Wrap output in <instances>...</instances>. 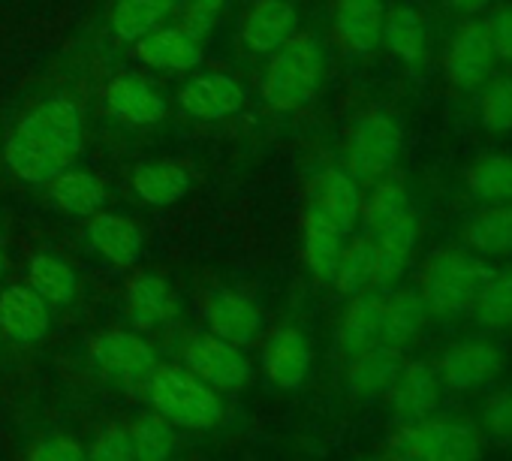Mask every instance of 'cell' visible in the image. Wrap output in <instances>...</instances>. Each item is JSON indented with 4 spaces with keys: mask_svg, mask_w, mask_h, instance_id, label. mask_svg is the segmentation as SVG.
Masks as SVG:
<instances>
[{
    "mask_svg": "<svg viewBox=\"0 0 512 461\" xmlns=\"http://www.w3.org/2000/svg\"><path fill=\"white\" fill-rule=\"evenodd\" d=\"M7 163L28 184H49L82 154V112L55 94L31 109L7 136Z\"/></svg>",
    "mask_w": 512,
    "mask_h": 461,
    "instance_id": "obj_1",
    "label": "cell"
},
{
    "mask_svg": "<svg viewBox=\"0 0 512 461\" xmlns=\"http://www.w3.org/2000/svg\"><path fill=\"white\" fill-rule=\"evenodd\" d=\"M491 272L494 266L467 248L437 251L425 263L422 284H419V296L428 308V317L440 323H455L461 317H470V308Z\"/></svg>",
    "mask_w": 512,
    "mask_h": 461,
    "instance_id": "obj_2",
    "label": "cell"
},
{
    "mask_svg": "<svg viewBox=\"0 0 512 461\" xmlns=\"http://www.w3.org/2000/svg\"><path fill=\"white\" fill-rule=\"evenodd\" d=\"M389 461H485V434L467 416L401 422L389 437Z\"/></svg>",
    "mask_w": 512,
    "mask_h": 461,
    "instance_id": "obj_3",
    "label": "cell"
},
{
    "mask_svg": "<svg viewBox=\"0 0 512 461\" xmlns=\"http://www.w3.org/2000/svg\"><path fill=\"white\" fill-rule=\"evenodd\" d=\"M142 392L154 413L169 419L175 428L208 431L217 428L226 413L220 392L178 365H154V371L142 380Z\"/></svg>",
    "mask_w": 512,
    "mask_h": 461,
    "instance_id": "obj_4",
    "label": "cell"
},
{
    "mask_svg": "<svg viewBox=\"0 0 512 461\" xmlns=\"http://www.w3.org/2000/svg\"><path fill=\"white\" fill-rule=\"evenodd\" d=\"M323 76H326V55L320 43L311 37H293L287 46L272 52L260 91L275 112H296L317 97Z\"/></svg>",
    "mask_w": 512,
    "mask_h": 461,
    "instance_id": "obj_5",
    "label": "cell"
},
{
    "mask_svg": "<svg viewBox=\"0 0 512 461\" xmlns=\"http://www.w3.org/2000/svg\"><path fill=\"white\" fill-rule=\"evenodd\" d=\"M434 368L443 389L449 392L458 395L488 392L509 371V347L500 341V335L476 329L446 344Z\"/></svg>",
    "mask_w": 512,
    "mask_h": 461,
    "instance_id": "obj_6",
    "label": "cell"
},
{
    "mask_svg": "<svg viewBox=\"0 0 512 461\" xmlns=\"http://www.w3.org/2000/svg\"><path fill=\"white\" fill-rule=\"evenodd\" d=\"M404 148V130L398 118L386 109L365 112L347 145V163L353 178H383L401 157Z\"/></svg>",
    "mask_w": 512,
    "mask_h": 461,
    "instance_id": "obj_7",
    "label": "cell"
},
{
    "mask_svg": "<svg viewBox=\"0 0 512 461\" xmlns=\"http://www.w3.org/2000/svg\"><path fill=\"white\" fill-rule=\"evenodd\" d=\"M494 67H497V55H494L491 37H488L485 19L470 16L464 25H458V31L446 43V52H443L446 79L458 91L473 94L494 73Z\"/></svg>",
    "mask_w": 512,
    "mask_h": 461,
    "instance_id": "obj_8",
    "label": "cell"
},
{
    "mask_svg": "<svg viewBox=\"0 0 512 461\" xmlns=\"http://www.w3.org/2000/svg\"><path fill=\"white\" fill-rule=\"evenodd\" d=\"M184 368L199 380L214 386L217 392L241 389L250 380V359L241 347L217 338V335H193L184 344Z\"/></svg>",
    "mask_w": 512,
    "mask_h": 461,
    "instance_id": "obj_9",
    "label": "cell"
},
{
    "mask_svg": "<svg viewBox=\"0 0 512 461\" xmlns=\"http://www.w3.org/2000/svg\"><path fill=\"white\" fill-rule=\"evenodd\" d=\"M389 413L398 422H413L434 416L443 398V383L437 377V368L425 359H401L389 389H386Z\"/></svg>",
    "mask_w": 512,
    "mask_h": 461,
    "instance_id": "obj_10",
    "label": "cell"
},
{
    "mask_svg": "<svg viewBox=\"0 0 512 461\" xmlns=\"http://www.w3.org/2000/svg\"><path fill=\"white\" fill-rule=\"evenodd\" d=\"M374 242V254H377V275H374V287L377 290H392L401 284V278L407 275L416 248H419V217L413 214V208L401 211L398 217H392L389 223H383L377 233L368 236Z\"/></svg>",
    "mask_w": 512,
    "mask_h": 461,
    "instance_id": "obj_11",
    "label": "cell"
},
{
    "mask_svg": "<svg viewBox=\"0 0 512 461\" xmlns=\"http://www.w3.org/2000/svg\"><path fill=\"white\" fill-rule=\"evenodd\" d=\"M91 362L106 377L133 383V380H145L154 371L157 353L136 332H103L91 341Z\"/></svg>",
    "mask_w": 512,
    "mask_h": 461,
    "instance_id": "obj_12",
    "label": "cell"
},
{
    "mask_svg": "<svg viewBox=\"0 0 512 461\" xmlns=\"http://www.w3.org/2000/svg\"><path fill=\"white\" fill-rule=\"evenodd\" d=\"M205 326L211 335L235 347H247L260 335L263 317H260V308L253 305V299H247L244 293L214 290L205 302Z\"/></svg>",
    "mask_w": 512,
    "mask_h": 461,
    "instance_id": "obj_13",
    "label": "cell"
},
{
    "mask_svg": "<svg viewBox=\"0 0 512 461\" xmlns=\"http://www.w3.org/2000/svg\"><path fill=\"white\" fill-rule=\"evenodd\" d=\"M52 308L28 287L10 284L0 293V332L16 344H37L49 335Z\"/></svg>",
    "mask_w": 512,
    "mask_h": 461,
    "instance_id": "obj_14",
    "label": "cell"
},
{
    "mask_svg": "<svg viewBox=\"0 0 512 461\" xmlns=\"http://www.w3.org/2000/svg\"><path fill=\"white\" fill-rule=\"evenodd\" d=\"M244 88L223 73H199L178 91V106L199 121H220L244 106Z\"/></svg>",
    "mask_w": 512,
    "mask_h": 461,
    "instance_id": "obj_15",
    "label": "cell"
},
{
    "mask_svg": "<svg viewBox=\"0 0 512 461\" xmlns=\"http://www.w3.org/2000/svg\"><path fill=\"white\" fill-rule=\"evenodd\" d=\"M428 308L419 296V290L413 287H401V290H389V296H383V323H380V344L404 353L410 347L419 344V338L428 329Z\"/></svg>",
    "mask_w": 512,
    "mask_h": 461,
    "instance_id": "obj_16",
    "label": "cell"
},
{
    "mask_svg": "<svg viewBox=\"0 0 512 461\" xmlns=\"http://www.w3.org/2000/svg\"><path fill=\"white\" fill-rule=\"evenodd\" d=\"M311 362H314V353H311V341L305 338L302 329L296 326H284L278 329L266 350H263V371L266 377L278 386V389H299L308 374H311Z\"/></svg>",
    "mask_w": 512,
    "mask_h": 461,
    "instance_id": "obj_17",
    "label": "cell"
},
{
    "mask_svg": "<svg viewBox=\"0 0 512 461\" xmlns=\"http://www.w3.org/2000/svg\"><path fill=\"white\" fill-rule=\"evenodd\" d=\"M299 16L287 0H256L244 19L241 40L250 52L272 55L296 37Z\"/></svg>",
    "mask_w": 512,
    "mask_h": 461,
    "instance_id": "obj_18",
    "label": "cell"
},
{
    "mask_svg": "<svg viewBox=\"0 0 512 461\" xmlns=\"http://www.w3.org/2000/svg\"><path fill=\"white\" fill-rule=\"evenodd\" d=\"M383 296H386L383 290H365L359 296H350V305L344 308L338 329H335V344L344 359H350L380 341Z\"/></svg>",
    "mask_w": 512,
    "mask_h": 461,
    "instance_id": "obj_19",
    "label": "cell"
},
{
    "mask_svg": "<svg viewBox=\"0 0 512 461\" xmlns=\"http://www.w3.org/2000/svg\"><path fill=\"white\" fill-rule=\"evenodd\" d=\"M311 205L320 208L326 214V220H332L344 236H350L353 226L362 217V190L347 169L329 166L314 181Z\"/></svg>",
    "mask_w": 512,
    "mask_h": 461,
    "instance_id": "obj_20",
    "label": "cell"
},
{
    "mask_svg": "<svg viewBox=\"0 0 512 461\" xmlns=\"http://www.w3.org/2000/svg\"><path fill=\"white\" fill-rule=\"evenodd\" d=\"M461 239L467 251L485 260L512 257V202L482 205L476 214L464 220Z\"/></svg>",
    "mask_w": 512,
    "mask_h": 461,
    "instance_id": "obj_21",
    "label": "cell"
},
{
    "mask_svg": "<svg viewBox=\"0 0 512 461\" xmlns=\"http://www.w3.org/2000/svg\"><path fill=\"white\" fill-rule=\"evenodd\" d=\"M106 109L121 121L133 127H148L163 121L166 115V100L139 76H115L106 85Z\"/></svg>",
    "mask_w": 512,
    "mask_h": 461,
    "instance_id": "obj_22",
    "label": "cell"
},
{
    "mask_svg": "<svg viewBox=\"0 0 512 461\" xmlns=\"http://www.w3.org/2000/svg\"><path fill=\"white\" fill-rule=\"evenodd\" d=\"M401 359H404V353H398V350H392V347H386L380 341L374 347L350 356L347 359V374H344L347 392L353 398H359V401L383 398L392 377H395V371H398V365H401Z\"/></svg>",
    "mask_w": 512,
    "mask_h": 461,
    "instance_id": "obj_23",
    "label": "cell"
},
{
    "mask_svg": "<svg viewBox=\"0 0 512 461\" xmlns=\"http://www.w3.org/2000/svg\"><path fill=\"white\" fill-rule=\"evenodd\" d=\"M386 0H338L335 28L350 52L368 55L383 43Z\"/></svg>",
    "mask_w": 512,
    "mask_h": 461,
    "instance_id": "obj_24",
    "label": "cell"
},
{
    "mask_svg": "<svg viewBox=\"0 0 512 461\" xmlns=\"http://www.w3.org/2000/svg\"><path fill=\"white\" fill-rule=\"evenodd\" d=\"M88 242L112 266L139 263L142 245H145L139 226L133 220L121 217V214H103V211H97L88 223Z\"/></svg>",
    "mask_w": 512,
    "mask_h": 461,
    "instance_id": "obj_25",
    "label": "cell"
},
{
    "mask_svg": "<svg viewBox=\"0 0 512 461\" xmlns=\"http://www.w3.org/2000/svg\"><path fill=\"white\" fill-rule=\"evenodd\" d=\"M133 52L142 64L154 70H172V73L193 70L202 61V46L190 40L181 28H157L139 37Z\"/></svg>",
    "mask_w": 512,
    "mask_h": 461,
    "instance_id": "obj_26",
    "label": "cell"
},
{
    "mask_svg": "<svg viewBox=\"0 0 512 461\" xmlns=\"http://www.w3.org/2000/svg\"><path fill=\"white\" fill-rule=\"evenodd\" d=\"M347 245V236L341 229L326 220V214L320 208H308L305 214V239H302V254H305V266L317 281H332L335 266L341 260V251Z\"/></svg>",
    "mask_w": 512,
    "mask_h": 461,
    "instance_id": "obj_27",
    "label": "cell"
},
{
    "mask_svg": "<svg viewBox=\"0 0 512 461\" xmlns=\"http://www.w3.org/2000/svg\"><path fill=\"white\" fill-rule=\"evenodd\" d=\"M386 49L407 67H422L428 58V25L413 4H398L386 10L383 25Z\"/></svg>",
    "mask_w": 512,
    "mask_h": 461,
    "instance_id": "obj_28",
    "label": "cell"
},
{
    "mask_svg": "<svg viewBox=\"0 0 512 461\" xmlns=\"http://www.w3.org/2000/svg\"><path fill=\"white\" fill-rule=\"evenodd\" d=\"M464 187L482 205L512 202V154L488 151L470 160L464 169Z\"/></svg>",
    "mask_w": 512,
    "mask_h": 461,
    "instance_id": "obj_29",
    "label": "cell"
},
{
    "mask_svg": "<svg viewBox=\"0 0 512 461\" xmlns=\"http://www.w3.org/2000/svg\"><path fill=\"white\" fill-rule=\"evenodd\" d=\"M49 199L73 217H94L106 205V187L97 175L70 166L49 181Z\"/></svg>",
    "mask_w": 512,
    "mask_h": 461,
    "instance_id": "obj_30",
    "label": "cell"
},
{
    "mask_svg": "<svg viewBox=\"0 0 512 461\" xmlns=\"http://www.w3.org/2000/svg\"><path fill=\"white\" fill-rule=\"evenodd\" d=\"M175 311V296L160 275H139L127 287V317L139 332L166 323Z\"/></svg>",
    "mask_w": 512,
    "mask_h": 461,
    "instance_id": "obj_31",
    "label": "cell"
},
{
    "mask_svg": "<svg viewBox=\"0 0 512 461\" xmlns=\"http://www.w3.org/2000/svg\"><path fill=\"white\" fill-rule=\"evenodd\" d=\"M470 317L476 329L491 332V335H503L512 329V266L494 269L488 275V281L482 284L470 308Z\"/></svg>",
    "mask_w": 512,
    "mask_h": 461,
    "instance_id": "obj_32",
    "label": "cell"
},
{
    "mask_svg": "<svg viewBox=\"0 0 512 461\" xmlns=\"http://www.w3.org/2000/svg\"><path fill=\"white\" fill-rule=\"evenodd\" d=\"M181 4L184 0H118L112 10V31L118 40L136 43L139 37L157 31Z\"/></svg>",
    "mask_w": 512,
    "mask_h": 461,
    "instance_id": "obj_33",
    "label": "cell"
},
{
    "mask_svg": "<svg viewBox=\"0 0 512 461\" xmlns=\"http://www.w3.org/2000/svg\"><path fill=\"white\" fill-rule=\"evenodd\" d=\"M28 287L49 305V308H64L76 299L79 278L73 266L55 254H37L28 269Z\"/></svg>",
    "mask_w": 512,
    "mask_h": 461,
    "instance_id": "obj_34",
    "label": "cell"
},
{
    "mask_svg": "<svg viewBox=\"0 0 512 461\" xmlns=\"http://www.w3.org/2000/svg\"><path fill=\"white\" fill-rule=\"evenodd\" d=\"M133 187L139 193L142 202L148 205H157V208H166L178 199L187 196L190 190V175L184 166L178 163H145L133 172Z\"/></svg>",
    "mask_w": 512,
    "mask_h": 461,
    "instance_id": "obj_35",
    "label": "cell"
},
{
    "mask_svg": "<svg viewBox=\"0 0 512 461\" xmlns=\"http://www.w3.org/2000/svg\"><path fill=\"white\" fill-rule=\"evenodd\" d=\"M374 275H377V254H374V242L368 236L353 239L350 245H344L341 260L335 266L332 275V287L344 296H359L365 290L374 287Z\"/></svg>",
    "mask_w": 512,
    "mask_h": 461,
    "instance_id": "obj_36",
    "label": "cell"
},
{
    "mask_svg": "<svg viewBox=\"0 0 512 461\" xmlns=\"http://www.w3.org/2000/svg\"><path fill=\"white\" fill-rule=\"evenodd\" d=\"M476 118L488 136H512V76L491 73L476 91Z\"/></svg>",
    "mask_w": 512,
    "mask_h": 461,
    "instance_id": "obj_37",
    "label": "cell"
},
{
    "mask_svg": "<svg viewBox=\"0 0 512 461\" xmlns=\"http://www.w3.org/2000/svg\"><path fill=\"white\" fill-rule=\"evenodd\" d=\"M130 443H133V458L136 461H172L178 452V434L169 419L160 413H145L136 419L130 428Z\"/></svg>",
    "mask_w": 512,
    "mask_h": 461,
    "instance_id": "obj_38",
    "label": "cell"
},
{
    "mask_svg": "<svg viewBox=\"0 0 512 461\" xmlns=\"http://www.w3.org/2000/svg\"><path fill=\"white\" fill-rule=\"evenodd\" d=\"M410 208V193L401 181H380L368 199H362V217L365 220V236L377 233L383 223H389L392 217H398L401 211Z\"/></svg>",
    "mask_w": 512,
    "mask_h": 461,
    "instance_id": "obj_39",
    "label": "cell"
},
{
    "mask_svg": "<svg viewBox=\"0 0 512 461\" xmlns=\"http://www.w3.org/2000/svg\"><path fill=\"white\" fill-rule=\"evenodd\" d=\"M476 425L485 437L497 443H512V386H494L488 392Z\"/></svg>",
    "mask_w": 512,
    "mask_h": 461,
    "instance_id": "obj_40",
    "label": "cell"
},
{
    "mask_svg": "<svg viewBox=\"0 0 512 461\" xmlns=\"http://www.w3.org/2000/svg\"><path fill=\"white\" fill-rule=\"evenodd\" d=\"M223 7H226V0H184V4L178 7L181 31H184L190 40L202 43V40L214 31V25H217Z\"/></svg>",
    "mask_w": 512,
    "mask_h": 461,
    "instance_id": "obj_41",
    "label": "cell"
},
{
    "mask_svg": "<svg viewBox=\"0 0 512 461\" xmlns=\"http://www.w3.org/2000/svg\"><path fill=\"white\" fill-rule=\"evenodd\" d=\"M88 461H136L133 458V443H130V431L109 425L103 428L85 449Z\"/></svg>",
    "mask_w": 512,
    "mask_h": 461,
    "instance_id": "obj_42",
    "label": "cell"
},
{
    "mask_svg": "<svg viewBox=\"0 0 512 461\" xmlns=\"http://www.w3.org/2000/svg\"><path fill=\"white\" fill-rule=\"evenodd\" d=\"M25 461H88L85 458V446L70 437V434H52V437H43Z\"/></svg>",
    "mask_w": 512,
    "mask_h": 461,
    "instance_id": "obj_43",
    "label": "cell"
},
{
    "mask_svg": "<svg viewBox=\"0 0 512 461\" xmlns=\"http://www.w3.org/2000/svg\"><path fill=\"white\" fill-rule=\"evenodd\" d=\"M491 46L497 61L512 64V4H500L497 10H491V16L485 19Z\"/></svg>",
    "mask_w": 512,
    "mask_h": 461,
    "instance_id": "obj_44",
    "label": "cell"
},
{
    "mask_svg": "<svg viewBox=\"0 0 512 461\" xmlns=\"http://www.w3.org/2000/svg\"><path fill=\"white\" fill-rule=\"evenodd\" d=\"M443 4L452 10V13H461V16H479V13H485L494 0H443Z\"/></svg>",
    "mask_w": 512,
    "mask_h": 461,
    "instance_id": "obj_45",
    "label": "cell"
},
{
    "mask_svg": "<svg viewBox=\"0 0 512 461\" xmlns=\"http://www.w3.org/2000/svg\"><path fill=\"white\" fill-rule=\"evenodd\" d=\"M7 269V248H4V239H0V275Z\"/></svg>",
    "mask_w": 512,
    "mask_h": 461,
    "instance_id": "obj_46",
    "label": "cell"
},
{
    "mask_svg": "<svg viewBox=\"0 0 512 461\" xmlns=\"http://www.w3.org/2000/svg\"><path fill=\"white\" fill-rule=\"evenodd\" d=\"M359 461H389V458H380V455H368V458H359Z\"/></svg>",
    "mask_w": 512,
    "mask_h": 461,
    "instance_id": "obj_47",
    "label": "cell"
},
{
    "mask_svg": "<svg viewBox=\"0 0 512 461\" xmlns=\"http://www.w3.org/2000/svg\"><path fill=\"white\" fill-rule=\"evenodd\" d=\"M287 4H296V0H287Z\"/></svg>",
    "mask_w": 512,
    "mask_h": 461,
    "instance_id": "obj_48",
    "label": "cell"
}]
</instances>
